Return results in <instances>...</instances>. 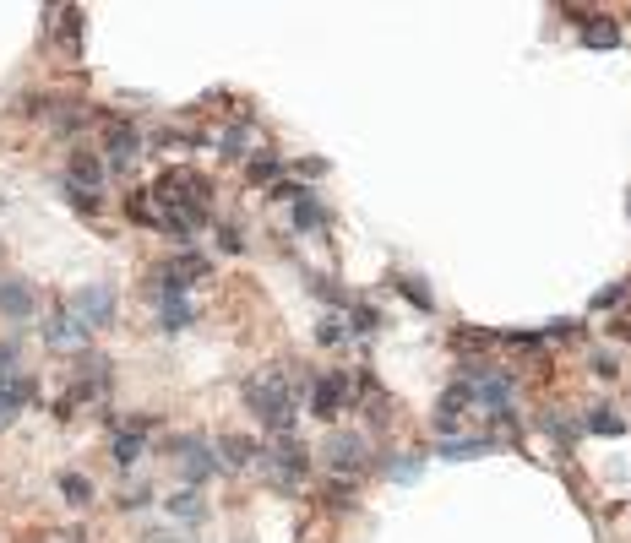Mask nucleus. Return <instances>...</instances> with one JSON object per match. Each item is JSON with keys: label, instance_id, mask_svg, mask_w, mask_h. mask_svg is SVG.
I'll use <instances>...</instances> for the list:
<instances>
[{"label": "nucleus", "instance_id": "nucleus-25", "mask_svg": "<svg viewBox=\"0 0 631 543\" xmlns=\"http://www.w3.org/2000/svg\"><path fill=\"white\" fill-rule=\"evenodd\" d=\"M272 174H278V163H272V158H256V163H251V179H272Z\"/></svg>", "mask_w": 631, "mask_h": 543}, {"label": "nucleus", "instance_id": "nucleus-7", "mask_svg": "<svg viewBox=\"0 0 631 543\" xmlns=\"http://www.w3.org/2000/svg\"><path fill=\"white\" fill-rule=\"evenodd\" d=\"M33 310H38V294H33L22 277H0V315H11V321H33Z\"/></svg>", "mask_w": 631, "mask_h": 543}, {"label": "nucleus", "instance_id": "nucleus-23", "mask_svg": "<svg viewBox=\"0 0 631 543\" xmlns=\"http://www.w3.org/2000/svg\"><path fill=\"white\" fill-rule=\"evenodd\" d=\"M485 343H496V332H452V348H485Z\"/></svg>", "mask_w": 631, "mask_h": 543}, {"label": "nucleus", "instance_id": "nucleus-2", "mask_svg": "<svg viewBox=\"0 0 631 543\" xmlns=\"http://www.w3.org/2000/svg\"><path fill=\"white\" fill-rule=\"evenodd\" d=\"M71 315H76L82 326H109V321H114V288H109V283L76 288V294H71Z\"/></svg>", "mask_w": 631, "mask_h": 543}, {"label": "nucleus", "instance_id": "nucleus-27", "mask_svg": "<svg viewBox=\"0 0 631 543\" xmlns=\"http://www.w3.org/2000/svg\"><path fill=\"white\" fill-rule=\"evenodd\" d=\"M11 359H16V348H11V343H0V381L11 375Z\"/></svg>", "mask_w": 631, "mask_h": 543}, {"label": "nucleus", "instance_id": "nucleus-14", "mask_svg": "<svg viewBox=\"0 0 631 543\" xmlns=\"http://www.w3.org/2000/svg\"><path fill=\"white\" fill-rule=\"evenodd\" d=\"M321 223H327L321 201H316L311 190H300V196H294V228H321Z\"/></svg>", "mask_w": 631, "mask_h": 543}, {"label": "nucleus", "instance_id": "nucleus-4", "mask_svg": "<svg viewBox=\"0 0 631 543\" xmlns=\"http://www.w3.org/2000/svg\"><path fill=\"white\" fill-rule=\"evenodd\" d=\"M349 408V375H316V386H311V413L316 419H338Z\"/></svg>", "mask_w": 631, "mask_h": 543}, {"label": "nucleus", "instance_id": "nucleus-13", "mask_svg": "<svg viewBox=\"0 0 631 543\" xmlns=\"http://www.w3.org/2000/svg\"><path fill=\"white\" fill-rule=\"evenodd\" d=\"M180 468H185V479H196V484H202L218 462H212V451H207L202 441H180Z\"/></svg>", "mask_w": 631, "mask_h": 543}, {"label": "nucleus", "instance_id": "nucleus-18", "mask_svg": "<svg viewBox=\"0 0 631 543\" xmlns=\"http://www.w3.org/2000/svg\"><path fill=\"white\" fill-rule=\"evenodd\" d=\"M60 495H65L71 506H87V500H93V484H87L82 473H60Z\"/></svg>", "mask_w": 631, "mask_h": 543}, {"label": "nucleus", "instance_id": "nucleus-10", "mask_svg": "<svg viewBox=\"0 0 631 543\" xmlns=\"http://www.w3.org/2000/svg\"><path fill=\"white\" fill-rule=\"evenodd\" d=\"M33 402V381H22V375H5L0 381V424H11L22 408Z\"/></svg>", "mask_w": 631, "mask_h": 543}, {"label": "nucleus", "instance_id": "nucleus-15", "mask_svg": "<svg viewBox=\"0 0 631 543\" xmlns=\"http://www.w3.org/2000/svg\"><path fill=\"white\" fill-rule=\"evenodd\" d=\"M191 326V305L185 294H163V332H185Z\"/></svg>", "mask_w": 631, "mask_h": 543}, {"label": "nucleus", "instance_id": "nucleus-16", "mask_svg": "<svg viewBox=\"0 0 631 543\" xmlns=\"http://www.w3.org/2000/svg\"><path fill=\"white\" fill-rule=\"evenodd\" d=\"M223 462H229V468H251V462H256V446H251L245 435H223Z\"/></svg>", "mask_w": 631, "mask_h": 543}, {"label": "nucleus", "instance_id": "nucleus-12", "mask_svg": "<svg viewBox=\"0 0 631 543\" xmlns=\"http://www.w3.org/2000/svg\"><path fill=\"white\" fill-rule=\"evenodd\" d=\"M142 451H147V419H136V424H125V430L114 435V462H120V468H131Z\"/></svg>", "mask_w": 631, "mask_h": 543}, {"label": "nucleus", "instance_id": "nucleus-5", "mask_svg": "<svg viewBox=\"0 0 631 543\" xmlns=\"http://www.w3.org/2000/svg\"><path fill=\"white\" fill-rule=\"evenodd\" d=\"M365 435H354V430H338V435H327V468L332 473H360L365 468Z\"/></svg>", "mask_w": 631, "mask_h": 543}, {"label": "nucleus", "instance_id": "nucleus-3", "mask_svg": "<svg viewBox=\"0 0 631 543\" xmlns=\"http://www.w3.org/2000/svg\"><path fill=\"white\" fill-rule=\"evenodd\" d=\"M104 152H109V169H131L142 158V131L131 120H109L104 125Z\"/></svg>", "mask_w": 631, "mask_h": 543}, {"label": "nucleus", "instance_id": "nucleus-24", "mask_svg": "<svg viewBox=\"0 0 631 543\" xmlns=\"http://www.w3.org/2000/svg\"><path fill=\"white\" fill-rule=\"evenodd\" d=\"M376 326H381V315L365 310V305H354V332H376Z\"/></svg>", "mask_w": 631, "mask_h": 543}, {"label": "nucleus", "instance_id": "nucleus-9", "mask_svg": "<svg viewBox=\"0 0 631 543\" xmlns=\"http://www.w3.org/2000/svg\"><path fill=\"white\" fill-rule=\"evenodd\" d=\"M490 451H496L490 435H447V441H441V457H447V462H474V457H490Z\"/></svg>", "mask_w": 631, "mask_h": 543}, {"label": "nucleus", "instance_id": "nucleus-20", "mask_svg": "<svg viewBox=\"0 0 631 543\" xmlns=\"http://www.w3.org/2000/svg\"><path fill=\"white\" fill-rule=\"evenodd\" d=\"M398 294H403V299H414L419 310H430V305H436V299H430V288H425L419 277H398Z\"/></svg>", "mask_w": 631, "mask_h": 543}, {"label": "nucleus", "instance_id": "nucleus-6", "mask_svg": "<svg viewBox=\"0 0 631 543\" xmlns=\"http://www.w3.org/2000/svg\"><path fill=\"white\" fill-rule=\"evenodd\" d=\"M267 468H272V479H278L283 490H294V484L305 479V446H300V441H278V446L267 451Z\"/></svg>", "mask_w": 631, "mask_h": 543}, {"label": "nucleus", "instance_id": "nucleus-1", "mask_svg": "<svg viewBox=\"0 0 631 543\" xmlns=\"http://www.w3.org/2000/svg\"><path fill=\"white\" fill-rule=\"evenodd\" d=\"M245 402H251V413H256L261 424H272V430H289V424H294V392H289L283 370L251 375V381H245Z\"/></svg>", "mask_w": 631, "mask_h": 543}, {"label": "nucleus", "instance_id": "nucleus-11", "mask_svg": "<svg viewBox=\"0 0 631 543\" xmlns=\"http://www.w3.org/2000/svg\"><path fill=\"white\" fill-rule=\"evenodd\" d=\"M71 185H76V190H87V196L104 185V163H98L87 147H76V152H71Z\"/></svg>", "mask_w": 631, "mask_h": 543}, {"label": "nucleus", "instance_id": "nucleus-22", "mask_svg": "<svg viewBox=\"0 0 631 543\" xmlns=\"http://www.w3.org/2000/svg\"><path fill=\"white\" fill-rule=\"evenodd\" d=\"M169 511H174V517H185V522H196V517H202V500L185 490V495H174V500H169Z\"/></svg>", "mask_w": 631, "mask_h": 543}, {"label": "nucleus", "instance_id": "nucleus-19", "mask_svg": "<svg viewBox=\"0 0 631 543\" xmlns=\"http://www.w3.org/2000/svg\"><path fill=\"white\" fill-rule=\"evenodd\" d=\"M245 141H251V125H229V131H223V158H245V152H251Z\"/></svg>", "mask_w": 631, "mask_h": 543}, {"label": "nucleus", "instance_id": "nucleus-26", "mask_svg": "<svg viewBox=\"0 0 631 543\" xmlns=\"http://www.w3.org/2000/svg\"><path fill=\"white\" fill-rule=\"evenodd\" d=\"M321 343H343V326H332V321H321V332H316Z\"/></svg>", "mask_w": 631, "mask_h": 543}, {"label": "nucleus", "instance_id": "nucleus-17", "mask_svg": "<svg viewBox=\"0 0 631 543\" xmlns=\"http://www.w3.org/2000/svg\"><path fill=\"white\" fill-rule=\"evenodd\" d=\"M583 38H588L594 49H616V44H621V27H616L610 16H599V22H588V33H583Z\"/></svg>", "mask_w": 631, "mask_h": 543}, {"label": "nucleus", "instance_id": "nucleus-8", "mask_svg": "<svg viewBox=\"0 0 631 543\" xmlns=\"http://www.w3.org/2000/svg\"><path fill=\"white\" fill-rule=\"evenodd\" d=\"M44 343H49V348H82V343H87V326H82L71 310H60V315L44 326Z\"/></svg>", "mask_w": 631, "mask_h": 543}, {"label": "nucleus", "instance_id": "nucleus-21", "mask_svg": "<svg viewBox=\"0 0 631 543\" xmlns=\"http://www.w3.org/2000/svg\"><path fill=\"white\" fill-rule=\"evenodd\" d=\"M588 430H594V435H621L626 424H621L616 413H605V408H594V413H588Z\"/></svg>", "mask_w": 631, "mask_h": 543}]
</instances>
